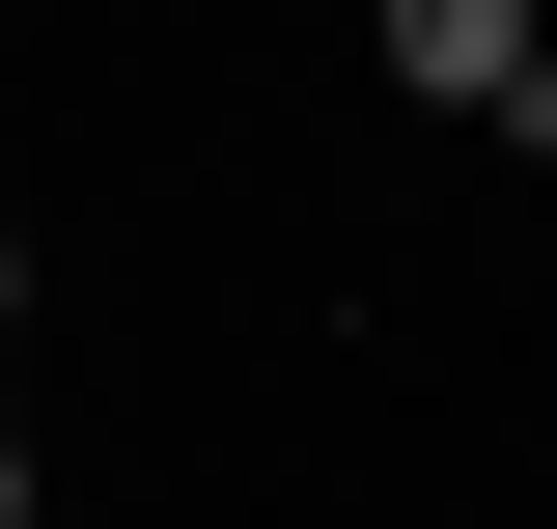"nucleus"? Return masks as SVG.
<instances>
[{"mask_svg":"<svg viewBox=\"0 0 557 529\" xmlns=\"http://www.w3.org/2000/svg\"><path fill=\"white\" fill-rule=\"evenodd\" d=\"M530 57H557V0H362V84H391V112H474V139H502Z\"/></svg>","mask_w":557,"mask_h":529,"instance_id":"f257e3e1","label":"nucleus"},{"mask_svg":"<svg viewBox=\"0 0 557 529\" xmlns=\"http://www.w3.org/2000/svg\"><path fill=\"white\" fill-rule=\"evenodd\" d=\"M28 502H57V446H28V418H0V529H28Z\"/></svg>","mask_w":557,"mask_h":529,"instance_id":"f03ea898","label":"nucleus"},{"mask_svg":"<svg viewBox=\"0 0 557 529\" xmlns=\"http://www.w3.org/2000/svg\"><path fill=\"white\" fill-rule=\"evenodd\" d=\"M0 334H28V223H0Z\"/></svg>","mask_w":557,"mask_h":529,"instance_id":"7ed1b4c3","label":"nucleus"}]
</instances>
